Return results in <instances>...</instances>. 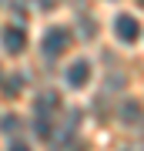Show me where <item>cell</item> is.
<instances>
[{
	"label": "cell",
	"mask_w": 144,
	"mask_h": 151,
	"mask_svg": "<svg viewBox=\"0 0 144 151\" xmlns=\"http://www.w3.org/2000/svg\"><path fill=\"white\" fill-rule=\"evenodd\" d=\"M70 30L67 27H50L47 34H44V54L47 57H60V54H67V47H70Z\"/></svg>",
	"instance_id": "cell-1"
},
{
	"label": "cell",
	"mask_w": 144,
	"mask_h": 151,
	"mask_svg": "<svg viewBox=\"0 0 144 151\" xmlns=\"http://www.w3.org/2000/svg\"><path fill=\"white\" fill-rule=\"evenodd\" d=\"M0 44H4L7 54H24V47H27V30L17 27V24H10V27L0 30Z\"/></svg>",
	"instance_id": "cell-2"
},
{
	"label": "cell",
	"mask_w": 144,
	"mask_h": 151,
	"mask_svg": "<svg viewBox=\"0 0 144 151\" xmlns=\"http://www.w3.org/2000/svg\"><path fill=\"white\" fill-rule=\"evenodd\" d=\"M114 34H117V40L134 44V40L141 37V20H138V17H131V14H121L117 20H114Z\"/></svg>",
	"instance_id": "cell-3"
},
{
	"label": "cell",
	"mask_w": 144,
	"mask_h": 151,
	"mask_svg": "<svg viewBox=\"0 0 144 151\" xmlns=\"http://www.w3.org/2000/svg\"><path fill=\"white\" fill-rule=\"evenodd\" d=\"M87 81H91V60H74V64L67 67V84L70 87H84Z\"/></svg>",
	"instance_id": "cell-4"
},
{
	"label": "cell",
	"mask_w": 144,
	"mask_h": 151,
	"mask_svg": "<svg viewBox=\"0 0 144 151\" xmlns=\"http://www.w3.org/2000/svg\"><path fill=\"white\" fill-rule=\"evenodd\" d=\"M57 104H60V97H57V94H40V97H37V111H40V114L57 111Z\"/></svg>",
	"instance_id": "cell-5"
},
{
	"label": "cell",
	"mask_w": 144,
	"mask_h": 151,
	"mask_svg": "<svg viewBox=\"0 0 144 151\" xmlns=\"http://www.w3.org/2000/svg\"><path fill=\"white\" fill-rule=\"evenodd\" d=\"M34 128H37V138H44V141H50V138H54V128H50V121L44 118V114L37 118V124H34Z\"/></svg>",
	"instance_id": "cell-6"
},
{
	"label": "cell",
	"mask_w": 144,
	"mask_h": 151,
	"mask_svg": "<svg viewBox=\"0 0 144 151\" xmlns=\"http://www.w3.org/2000/svg\"><path fill=\"white\" fill-rule=\"evenodd\" d=\"M138 108H141V104H138V101H131V104H124V111H121V118H124V121H128V124H134V121H138V118H141V111H138Z\"/></svg>",
	"instance_id": "cell-7"
},
{
	"label": "cell",
	"mask_w": 144,
	"mask_h": 151,
	"mask_svg": "<svg viewBox=\"0 0 144 151\" xmlns=\"http://www.w3.org/2000/svg\"><path fill=\"white\" fill-rule=\"evenodd\" d=\"M17 128V118H4V131H14Z\"/></svg>",
	"instance_id": "cell-8"
},
{
	"label": "cell",
	"mask_w": 144,
	"mask_h": 151,
	"mask_svg": "<svg viewBox=\"0 0 144 151\" xmlns=\"http://www.w3.org/2000/svg\"><path fill=\"white\" fill-rule=\"evenodd\" d=\"M10 151H30V145H24V141H14V145H10Z\"/></svg>",
	"instance_id": "cell-9"
}]
</instances>
